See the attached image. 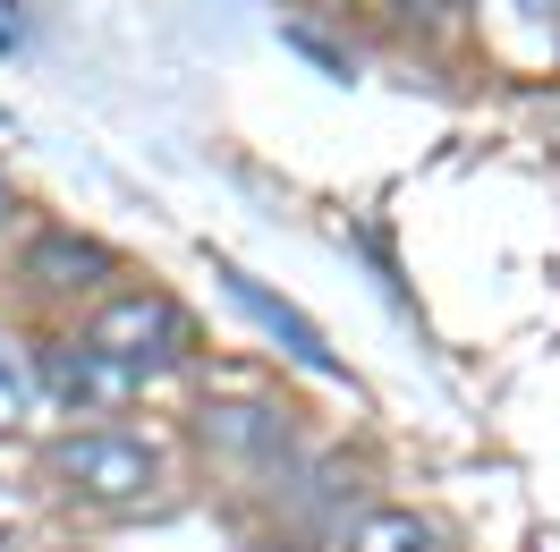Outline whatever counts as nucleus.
Listing matches in <instances>:
<instances>
[{"mask_svg":"<svg viewBox=\"0 0 560 552\" xmlns=\"http://www.w3.org/2000/svg\"><path fill=\"white\" fill-rule=\"evenodd\" d=\"M51 476L69 502H94V510H137L144 493L162 484V450L137 442V434H69L51 450Z\"/></svg>","mask_w":560,"mask_h":552,"instance_id":"1","label":"nucleus"},{"mask_svg":"<svg viewBox=\"0 0 560 552\" xmlns=\"http://www.w3.org/2000/svg\"><path fill=\"white\" fill-rule=\"evenodd\" d=\"M85 348H103L110 366H128V375L144 382V375H162V366H178L187 314H178V298H162V289H128V298H110V307L94 314Z\"/></svg>","mask_w":560,"mask_h":552,"instance_id":"2","label":"nucleus"},{"mask_svg":"<svg viewBox=\"0 0 560 552\" xmlns=\"http://www.w3.org/2000/svg\"><path fill=\"white\" fill-rule=\"evenodd\" d=\"M35 382L60 400V409H77V416H103V409H119V400H137V375L110 366L103 348H85V341H51L35 357Z\"/></svg>","mask_w":560,"mask_h":552,"instance_id":"3","label":"nucleus"},{"mask_svg":"<svg viewBox=\"0 0 560 552\" xmlns=\"http://www.w3.org/2000/svg\"><path fill=\"white\" fill-rule=\"evenodd\" d=\"M212 280H221V289H230V298H238V307L255 314V323H264V332H272V341L298 357V366H306V375H340L331 341H323V332H315V323H306L298 307H289V298H272V289H264L255 273H238V264H212Z\"/></svg>","mask_w":560,"mask_h":552,"instance_id":"4","label":"nucleus"},{"mask_svg":"<svg viewBox=\"0 0 560 552\" xmlns=\"http://www.w3.org/2000/svg\"><path fill=\"white\" fill-rule=\"evenodd\" d=\"M26 280L35 289H94V280H110V246L77 239V230H43L26 246Z\"/></svg>","mask_w":560,"mask_h":552,"instance_id":"5","label":"nucleus"},{"mask_svg":"<svg viewBox=\"0 0 560 552\" xmlns=\"http://www.w3.org/2000/svg\"><path fill=\"white\" fill-rule=\"evenodd\" d=\"M349 552H442V536L417 510H365L349 527Z\"/></svg>","mask_w":560,"mask_h":552,"instance_id":"6","label":"nucleus"},{"mask_svg":"<svg viewBox=\"0 0 560 552\" xmlns=\"http://www.w3.org/2000/svg\"><path fill=\"white\" fill-rule=\"evenodd\" d=\"M18 416H26V366H9V357H0V434H9Z\"/></svg>","mask_w":560,"mask_h":552,"instance_id":"7","label":"nucleus"},{"mask_svg":"<svg viewBox=\"0 0 560 552\" xmlns=\"http://www.w3.org/2000/svg\"><path fill=\"white\" fill-rule=\"evenodd\" d=\"M399 9H408V18H451L458 0H399Z\"/></svg>","mask_w":560,"mask_h":552,"instance_id":"8","label":"nucleus"},{"mask_svg":"<svg viewBox=\"0 0 560 552\" xmlns=\"http://www.w3.org/2000/svg\"><path fill=\"white\" fill-rule=\"evenodd\" d=\"M0 212H9V179H0Z\"/></svg>","mask_w":560,"mask_h":552,"instance_id":"9","label":"nucleus"}]
</instances>
